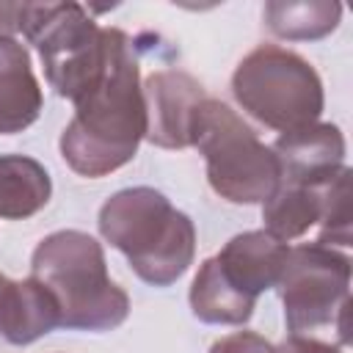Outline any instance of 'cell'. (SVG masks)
I'll list each match as a JSON object with an SVG mask.
<instances>
[{
    "instance_id": "obj_1",
    "label": "cell",
    "mask_w": 353,
    "mask_h": 353,
    "mask_svg": "<svg viewBox=\"0 0 353 353\" xmlns=\"http://www.w3.org/2000/svg\"><path fill=\"white\" fill-rule=\"evenodd\" d=\"M146 138V105L132 41L119 28H105V61L94 85L74 102V116L61 132V157L88 179L127 165Z\"/></svg>"
},
{
    "instance_id": "obj_12",
    "label": "cell",
    "mask_w": 353,
    "mask_h": 353,
    "mask_svg": "<svg viewBox=\"0 0 353 353\" xmlns=\"http://www.w3.org/2000/svg\"><path fill=\"white\" fill-rule=\"evenodd\" d=\"M61 328L58 303L50 290L30 279H3L0 287V336L11 345H30Z\"/></svg>"
},
{
    "instance_id": "obj_18",
    "label": "cell",
    "mask_w": 353,
    "mask_h": 353,
    "mask_svg": "<svg viewBox=\"0 0 353 353\" xmlns=\"http://www.w3.org/2000/svg\"><path fill=\"white\" fill-rule=\"evenodd\" d=\"M276 347L254 331H234L229 336H221L218 342H212L210 353H273Z\"/></svg>"
},
{
    "instance_id": "obj_13",
    "label": "cell",
    "mask_w": 353,
    "mask_h": 353,
    "mask_svg": "<svg viewBox=\"0 0 353 353\" xmlns=\"http://www.w3.org/2000/svg\"><path fill=\"white\" fill-rule=\"evenodd\" d=\"M188 298H190V312L210 325H245L256 306V298L240 292L226 279L215 256L199 265Z\"/></svg>"
},
{
    "instance_id": "obj_2",
    "label": "cell",
    "mask_w": 353,
    "mask_h": 353,
    "mask_svg": "<svg viewBox=\"0 0 353 353\" xmlns=\"http://www.w3.org/2000/svg\"><path fill=\"white\" fill-rule=\"evenodd\" d=\"M99 234L119 248L135 276L171 287L196 256V226L160 190L138 185L113 193L99 210Z\"/></svg>"
},
{
    "instance_id": "obj_6",
    "label": "cell",
    "mask_w": 353,
    "mask_h": 353,
    "mask_svg": "<svg viewBox=\"0 0 353 353\" xmlns=\"http://www.w3.org/2000/svg\"><path fill=\"white\" fill-rule=\"evenodd\" d=\"M19 30L36 47L50 88L72 105L94 85L105 61V28L77 3H22Z\"/></svg>"
},
{
    "instance_id": "obj_21",
    "label": "cell",
    "mask_w": 353,
    "mask_h": 353,
    "mask_svg": "<svg viewBox=\"0 0 353 353\" xmlns=\"http://www.w3.org/2000/svg\"><path fill=\"white\" fill-rule=\"evenodd\" d=\"M3 279H6V276H0V287H3Z\"/></svg>"
},
{
    "instance_id": "obj_7",
    "label": "cell",
    "mask_w": 353,
    "mask_h": 353,
    "mask_svg": "<svg viewBox=\"0 0 353 353\" xmlns=\"http://www.w3.org/2000/svg\"><path fill=\"white\" fill-rule=\"evenodd\" d=\"M284 323L295 336L336 325L339 339L347 342V290H350V259L347 254L323 245L303 243L287 251V262L276 281Z\"/></svg>"
},
{
    "instance_id": "obj_10",
    "label": "cell",
    "mask_w": 353,
    "mask_h": 353,
    "mask_svg": "<svg viewBox=\"0 0 353 353\" xmlns=\"http://www.w3.org/2000/svg\"><path fill=\"white\" fill-rule=\"evenodd\" d=\"M287 251H290L287 243L276 240L265 229H254L234 234L221 248V254H215V259L226 273V279L240 292L259 298L265 290L276 287L281 268L287 262Z\"/></svg>"
},
{
    "instance_id": "obj_8",
    "label": "cell",
    "mask_w": 353,
    "mask_h": 353,
    "mask_svg": "<svg viewBox=\"0 0 353 353\" xmlns=\"http://www.w3.org/2000/svg\"><path fill=\"white\" fill-rule=\"evenodd\" d=\"M146 141L160 149L193 146L199 110L207 99L204 85L182 69H160L143 80Z\"/></svg>"
},
{
    "instance_id": "obj_3",
    "label": "cell",
    "mask_w": 353,
    "mask_h": 353,
    "mask_svg": "<svg viewBox=\"0 0 353 353\" xmlns=\"http://www.w3.org/2000/svg\"><path fill=\"white\" fill-rule=\"evenodd\" d=\"M30 276L55 298L61 328L113 331L130 314V295L108 276L102 243L80 229L47 234L33 248Z\"/></svg>"
},
{
    "instance_id": "obj_14",
    "label": "cell",
    "mask_w": 353,
    "mask_h": 353,
    "mask_svg": "<svg viewBox=\"0 0 353 353\" xmlns=\"http://www.w3.org/2000/svg\"><path fill=\"white\" fill-rule=\"evenodd\" d=\"M52 179L47 168L25 154H0V218L25 221L47 207Z\"/></svg>"
},
{
    "instance_id": "obj_11",
    "label": "cell",
    "mask_w": 353,
    "mask_h": 353,
    "mask_svg": "<svg viewBox=\"0 0 353 353\" xmlns=\"http://www.w3.org/2000/svg\"><path fill=\"white\" fill-rule=\"evenodd\" d=\"M41 85L25 44L0 36V135H17L41 116Z\"/></svg>"
},
{
    "instance_id": "obj_5",
    "label": "cell",
    "mask_w": 353,
    "mask_h": 353,
    "mask_svg": "<svg viewBox=\"0 0 353 353\" xmlns=\"http://www.w3.org/2000/svg\"><path fill=\"white\" fill-rule=\"evenodd\" d=\"M193 146L204 154L210 188L232 204H262L279 188L273 149L221 99H204L193 130Z\"/></svg>"
},
{
    "instance_id": "obj_15",
    "label": "cell",
    "mask_w": 353,
    "mask_h": 353,
    "mask_svg": "<svg viewBox=\"0 0 353 353\" xmlns=\"http://www.w3.org/2000/svg\"><path fill=\"white\" fill-rule=\"evenodd\" d=\"M268 30L287 41H317L336 30L342 6L331 0H270L262 8Z\"/></svg>"
},
{
    "instance_id": "obj_4",
    "label": "cell",
    "mask_w": 353,
    "mask_h": 353,
    "mask_svg": "<svg viewBox=\"0 0 353 353\" xmlns=\"http://www.w3.org/2000/svg\"><path fill=\"white\" fill-rule=\"evenodd\" d=\"M232 94L251 119L279 132L314 124L325 105L314 66L279 44H259L237 63Z\"/></svg>"
},
{
    "instance_id": "obj_19",
    "label": "cell",
    "mask_w": 353,
    "mask_h": 353,
    "mask_svg": "<svg viewBox=\"0 0 353 353\" xmlns=\"http://www.w3.org/2000/svg\"><path fill=\"white\" fill-rule=\"evenodd\" d=\"M273 353H342L339 347H331V345H325V342H320V339H312V336H290V339H284Z\"/></svg>"
},
{
    "instance_id": "obj_20",
    "label": "cell",
    "mask_w": 353,
    "mask_h": 353,
    "mask_svg": "<svg viewBox=\"0 0 353 353\" xmlns=\"http://www.w3.org/2000/svg\"><path fill=\"white\" fill-rule=\"evenodd\" d=\"M22 3H0V36H14L19 30Z\"/></svg>"
},
{
    "instance_id": "obj_9",
    "label": "cell",
    "mask_w": 353,
    "mask_h": 353,
    "mask_svg": "<svg viewBox=\"0 0 353 353\" xmlns=\"http://www.w3.org/2000/svg\"><path fill=\"white\" fill-rule=\"evenodd\" d=\"M270 149L279 163V185L309 188L345 165V135L331 121L281 132Z\"/></svg>"
},
{
    "instance_id": "obj_16",
    "label": "cell",
    "mask_w": 353,
    "mask_h": 353,
    "mask_svg": "<svg viewBox=\"0 0 353 353\" xmlns=\"http://www.w3.org/2000/svg\"><path fill=\"white\" fill-rule=\"evenodd\" d=\"M262 221H265V232L281 243H290V240L306 234L312 226L320 223L317 185H309V188L279 185L262 201Z\"/></svg>"
},
{
    "instance_id": "obj_17",
    "label": "cell",
    "mask_w": 353,
    "mask_h": 353,
    "mask_svg": "<svg viewBox=\"0 0 353 353\" xmlns=\"http://www.w3.org/2000/svg\"><path fill=\"white\" fill-rule=\"evenodd\" d=\"M320 190V237L323 245H350V168L342 165L328 179L317 182Z\"/></svg>"
}]
</instances>
